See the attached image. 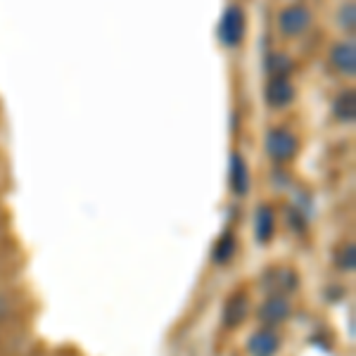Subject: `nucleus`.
Here are the masks:
<instances>
[{
	"label": "nucleus",
	"mask_w": 356,
	"mask_h": 356,
	"mask_svg": "<svg viewBox=\"0 0 356 356\" xmlns=\"http://www.w3.org/2000/svg\"><path fill=\"white\" fill-rule=\"evenodd\" d=\"M264 150L273 164H290L300 154V138L285 126H273L264 136Z\"/></svg>",
	"instance_id": "1"
},
{
	"label": "nucleus",
	"mask_w": 356,
	"mask_h": 356,
	"mask_svg": "<svg viewBox=\"0 0 356 356\" xmlns=\"http://www.w3.org/2000/svg\"><path fill=\"white\" fill-rule=\"evenodd\" d=\"M245 33H247V15L243 10V5L231 3L226 10H223V15L219 19V29H216L219 43L223 48L235 50L245 41Z\"/></svg>",
	"instance_id": "2"
},
{
	"label": "nucleus",
	"mask_w": 356,
	"mask_h": 356,
	"mask_svg": "<svg viewBox=\"0 0 356 356\" xmlns=\"http://www.w3.org/2000/svg\"><path fill=\"white\" fill-rule=\"evenodd\" d=\"M312 22H314V15L304 3L285 5V8L278 13V29L285 38L304 36V33L309 31V26H312Z\"/></svg>",
	"instance_id": "3"
},
{
	"label": "nucleus",
	"mask_w": 356,
	"mask_h": 356,
	"mask_svg": "<svg viewBox=\"0 0 356 356\" xmlns=\"http://www.w3.org/2000/svg\"><path fill=\"white\" fill-rule=\"evenodd\" d=\"M261 290L266 292V295H295L297 290H300V273L295 271V268H268V271H264L261 275Z\"/></svg>",
	"instance_id": "4"
},
{
	"label": "nucleus",
	"mask_w": 356,
	"mask_h": 356,
	"mask_svg": "<svg viewBox=\"0 0 356 356\" xmlns=\"http://www.w3.org/2000/svg\"><path fill=\"white\" fill-rule=\"evenodd\" d=\"M292 318V302L285 295H266L264 302L257 307V321L261 325L278 328L285 321Z\"/></svg>",
	"instance_id": "5"
},
{
	"label": "nucleus",
	"mask_w": 356,
	"mask_h": 356,
	"mask_svg": "<svg viewBox=\"0 0 356 356\" xmlns=\"http://www.w3.org/2000/svg\"><path fill=\"white\" fill-rule=\"evenodd\" d=\"M252 316V300L245 290H235L233 295L226 297L223 302V309H221V323L223 328L233 330V328H240L247 318Z\"/></svg>",
	"instance_id": "6"
},
{
	"label": "nucleus",
	"mask_w": 356,
	"mask_h": 356,
	"mask_svg": "<svg viewBox=\"0 0 356 356\" xmlns=\"http://www.w3.org/2000/svg\"><path fill=\"white\" fill-rule=\"evenodd\" d=\"M245 349L250 356H278L283 349V337L271 325H261L247 337Z\"/></svg>",
	"instance_id": "7"
},
{
	"label": "nucleus",
	"mask_w": 356,
	"mask_h": 356,
	"mask_svg": "<svg viewBox=\"0 0 356 356\" xmlns=\"http://www.w3.org/2000/svg\"><path fill=\"white\" fill-rule=\"evenodd\" d=\"M297 88L290 79H268L264 86V102L268 110H288L295 102Z\"/></svg>",
	"instance_id": "8"
},
{
	"label": "nucleus",
	"mask_w": 356,
	"mask_h": 356,
	"mask_svg": "<svg viewBox=\"0 0 356 356\" xmlns=\"http://www.w3.org/2000/svg\"><path fill=\"white\" fill-rule=\"evenodd\" d=\"M228 188L235 197H247L252 191L250 164L240 152H231V157H228Z\"/></svg>",
	"instance_id": "9"
},
{
	"label": "nucleus",
	"mask_w": 356,
	"mask_h": 356,
	"mask_svg": "<svg viewBox=\"0 0 356 356\" xmlns=\"http://www.w3.org/2000/svg\"><path fill=\"white\" fill-rule=\"evenodd\" d=\"M252 228H254V240L259 245H268L275 238V209L268 202L257 204Z\"/></svg>",
	"instance_id": "10"
},
{
	"label": "nucleus",
	"mask_w": 356,
	"mask_h": 356,
	"mask_svg": "<svg viewBox=\"0 0 356 356\" xmlns=\"http://www.w3.org/2000/svg\"><path fill=\"white\" fill-rule=\"evenodd\" d=\"M330 67L342 76L354 79L356 74V48L354 41H340L330 48Z\"/></svg>",
	"instance_id": "11"
},
{
	"label": "nucleus",
	"mask_w": 356,
	"mask_h": 356,
	"mask_svg": "<svg viewBox=\"0 0 356 356\" xmlns=\"http://www.w3.org/2000/svg\"><path fill=\"white\" fill-rule=\"evenodd\" d=\"M235 254H238V235L235 231H223L211 247V264L226 266L235 259Z\"/></svg>",
	"instance_id": "12"
},
{
	"label": "nucleus",
	"mask_w": 356,
	"mask_h": 356,
	"mask_svg": "<svg viewBox=\"0 0 356 356\" xmlns=\"http://www.w3.org/2000/svg\"><path fill=\"white\" fill-rule=\"evenodd\" d=\"M332 117L340 124H354L356 119V93L354 88H344L340 95L332 100Z\"/></svg>",
	"instance_id": "13"
},
{
	"label": "nucleus",
	"mask_w": 356,
	"mask_h": 356,
	"mask_svg": "<svg viewBox=\"0 0 356 356\" xmlns=\"http://www.w3.org/2000/svg\"><path fill=\"white\" fill-rule=\"evenodd\" d=\"M292 69H295V62L285 53H268L264 60V72L268 79H290Z\"/></svg>",
	"instance_id": "14"
},
{
	"label": "nucleus",
	"mask_w": 356,
	"mask_h": 356,
	"mask_svg": "<svg viewBox=\"0 0 356 356\" xmlns=\"http://www.w3.org/2000/svg\"><path fill=\"white\" fill-rule=\"evenodd\" d=\"M332 261H335L337 271L342 273H354L356 271V247L354 243H342L332 254Z\"/></svg>",
	"instance_id": "15"
},
{
	"label": "nucleus",
	"mask_w": 356,
	"mask_h": 356,
	"mask_svg": "<svg viewBox=\"0 0 356 356\" xmlns=\"http://www.w3.org/2000/svg\"><path fill=\"white\" fill-rule=\"evenodd\" d=\"M337 26H340L342 31L354 33V29H356V8H354V3H342L340 5V10H337Z\"/></svg>",
	"instance_id": "16"
},
{
	"label": "nucleus",
	"mask_w": 356,
	"mask_h": 356,
	"mask_svg": "<svg viewBox=\"0 0 356 356\" xmlns=\"http://www.w3.org/2000/svg\"><path fill=\"white\" fill-rule=\"evenodd\" d=\"M285 219H288V226L297 233H304V228H307V223H309V216L297 209V207H288V209H285Z\"/></svg>",
	"instance_id": "17"
}]
</instances>
